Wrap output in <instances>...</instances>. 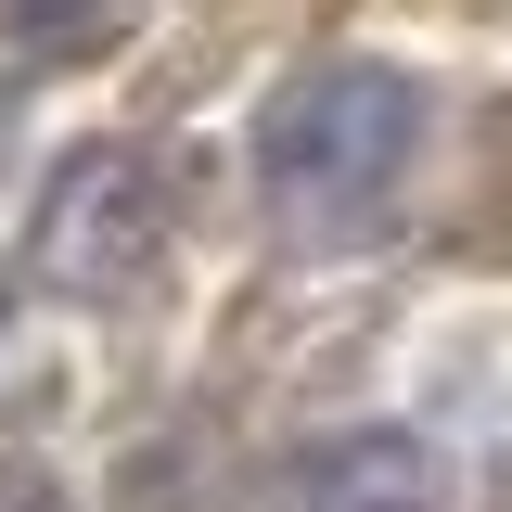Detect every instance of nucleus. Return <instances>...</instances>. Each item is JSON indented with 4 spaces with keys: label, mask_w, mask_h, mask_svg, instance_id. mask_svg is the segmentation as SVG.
Masks as SVG:
<instances>
[{
    "label": "nucleus",
    "mask_w": 512,
    "mask_h": 512,
    "mask_svg": "<svg viewBox=\"0 0 512 512\" xmlns=\"http://www.w3.org/2000/svg\"><path fill=\"white\" fill-rule=\"evenodd\" d=\"M423 77L384 52H308L282 90H269V116H256V205L295 231V244H346V231H372L384 205L410 192L423 167Z\"/></svg>",
    "instance_id": "1"
},
{
    "label": "nucleus",
    "mask_w": 512,
    "mask_h": 512,
    "mask_svg": "<svg viewBox=\"0 0 512 512\" xmlns=\"http://www.w3.org/2000/svg\"><path fill=\"white\" fill-rule=\"evenodd\" d=\"M180 256V154L141 128H90L39 167L26 205V282L52 308H128Z\"/></svg>",
    "instance_id": "2"
},
{
    "label": "nucleus",
    "mask_w": 512,
    "mask_h": 512,
    "mask_svg": "<svg viewBox=\"0 0 512 512\" xmlns=\"http://www.w3.org/2000/svg\"><path fill=\"white\" fill-rule=\"evenodd\" d=\"M436 500L448 487H436V461L410 436H333L269 487V512H436Z\"/></svg>",
    "instance_id": "3"
},
{
    "label": "nucleus",
    "mask_w": 512,
    "mask_h": 512,
    "mask_svg": "<svg viewBox=\"0 0 512 512\" xmlns=\"http://www.w3.org/2000/svg\"><path fill=\"white\" fill-rule=\"evenodd\" d=\"M0 512H77V487H64L52 461H26V448H0Z\"/></svg>",
    "instance_id": "4"
},
{
    "label": "nucleus",
    "mask_w": 512,
    "mask_h": 512,
    "mask_svg": "<svg viewBox=\"0 0 512 512\" xmlns=\"http://www.w3.org/2000/svg\"><path fill=\"white\" fill-rule=\"evenodd\" d=\"M13 295H26V269H13V256H0V333H13Z\"/></svg>",
    "instance_id": "5"
}]
</instances>
